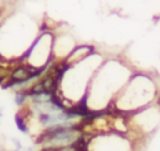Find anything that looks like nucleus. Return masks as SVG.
Segmentation results:
<instances>
[{
    "label": "nucleus",
    "instance_id": "f257e3e1",
    "mask_svg": "<svg viewBox=\"0 0 160 151\" xmlns=\"http://www.w3.org/2000/svg\"><path fill=\"white\" fill-rule=\"evenodd\" d=\"M40 72H41V69L36 70V69H32V67H29V66H24V65L18 66L9 74V79L10 80L6 84H4L2 89L10 87V86H15V85H24L28 81H30L32 77H36Z\"/></svg>",
    "mask_w": 160,
    "mask_h": 151
},
{
    "label": "nucleus",
    "instance_id": "f03ea898",
    "mask_svg": "<svg viewBox=\"0 0 160 151\" xmlns=\"http://www.w3.org/2000/svg\"><path fill=\"white\" fill-rule=\"evenodd\" d=\"M15 122H16V125H18V129H19L21 132H28V127H26L25 120H24L20 115H16V116H15Z\"/></svg>",
    "mask_w": 160,
    "mask_h": 151
},
{
    "label": "nucleus",
    "instance_id": "7ed1b4c3",
    "mask_svg": "<svg viewBox=\"0 0 160 151\" xmlns=\"http://www.w3.org/2000/svg\"><path fill=\"white\" fill-rule=\"evenodd\" d=\"M25 100H26V92H25V91L16 94V96H15V104H16V105L21 106V105L25 102Z\"/></svg>",
    "mask_w": 160,
    "mask_h": 151
},
{
    "label": "nucleus",
    "instance_id": "20e7f679",
    "mask_svg": "<svg viewBox=\"0 0 160 151\" xmlns=\"http://www.w3.org/2000/svg\"><path fill=\"white\" fill-rule=\"evenodd\" d=\"M2 81H4V79H1V77H0V84H1Z\"/></svg>",
    "mask_w": 160,
    "mask_h": 151
},
{
    "label": "nucleus",
    "instance_id": "39448f33",
    "mask_svg": "<svg viewBox=\"0 0 160 151\" xmlns=\"http://www.w3.org/2000/svg\"><path fill=\"white\" fill-rule=\"evenodd\" d=\"M0 116H1V111H0Z\"/></svg>",
    "mask_w": 160,
    "mask_h": 151
}]
</instances>
